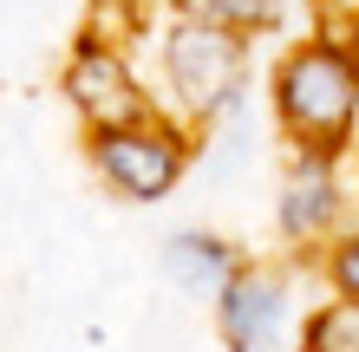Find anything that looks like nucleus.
Wrapping results in <instances>:
<instances>
[{"label":"nucleus","instance_id":"2","mask_svg":"<svg viewBox=\"0 0 359 352\" xmlns=\"http://www.w3.org/2000/svg\"><path fill=\"white\" fill-rule=\"evenodd\" d=\"M157 78H163V111L183 118L189 131L242 118V105H248V33L170 13L157 33Z\"/></svg>","mask_w":359,"mask_h":352},{"label":"nucleus","instance_id":"3","mask_svg":"<svg viewBox=\"0 0 359 352\" xmlns=\"http://www.w3.org/2000/svg\"><path fill=\"white\" fill-rule=\"evenodd\" d=\"M189 124L170 111H144L131 124H111V131H92V170L111 183L124 202H163L189 176Z\"/></svg>","mask_w":359,"mask_h":352},{"label":"nucleus","instance_id":"9","mask_svg":"<svg viewBox=\"0 0 359 352\" xmlns=\"http://www.w3.org/2000/svg\"><path fill=\"white\" fill-rule=\"evenodd\" d=\"M301 352H359V300H327L301 326Z\"/></svg>","mask_w":359,"mask_h":352},{"label":"nucleus","instance_id":"8","mask_svg":"<svg viewBox=\"0 0 359 352\" xmlns=\"http://www.w3.org/2000/svg\"><path fill=\"white\" fill-rule=\"evenodd\" d=\"M170 13L183 20H203V27H229V33H268L274 20H281V7L274 0H170Z\"/></svg>","mask_w":359,"mask_h":352},{"label":"nucleus","instance_id":"10","mask_svg":"<svg viewBox=\"0 0 359 352\" xmlns=\"http://www.w3.org/2000/svg\"><path fill=\"white\" fill-rule=\"evenodd\" d=\"M327 287L340 300H359V222H346L327 248Z\"/></svg>","mask_w":359,"mask_h":352},{"label":"nucleus","instance_id":"5","mask_svg":"<svg viewBox=\"0 0 359 352\" xmlns=\"http://www.w3.org/2000/svg\"><path fill=\"white\" fill-rule=\"evenodd\" d=\"M346 183H340V157H320V150H294V170L274 196V229L294 248H313V241H333L346 229Z\"/></svg>","mask_w":359,"mask_h":352},{"label":"nucleus","instance_id":"7","mask_svg":"<svg viewBox=\"0 0 359 352\" xmlns=\"http://www.w3.org/2000/svg\"><path fill=\"white\" fill-rule=\"evenodd\" d=\"M163 267H170V281H177V287H189V294H222V287L242 274V255H236L222 235L183 229V235L163 241Z\"/></svg>","mask_w":359,"mask_h":352},{"label":"nucleus","instance_id":"4","mask_svg":"<svg viewBox=\"0 0 359 352\" xmlns=\"http://www.w3.org/2000/svg\"><path fill=\"white\" fill-rule=\"evenodd\" d=\"M59 92H66V105L79 111L86 131H111V124H131L144 111H157V98L144 92V78L131 72L124 46L92 33V27L72 39L66 66H59Z\"/></svg>","mask_w":359,"mask_h":352},{"label":"nucleus","instance_id":"1","mask_svg":"<svg viewBox=\"0 0 359 352\" xmlns=\"http://www.w3.org/2000/svg\"><path fill=\"white\" fill-rule=\"evenodd\" d=\"M268 111L294 150L346 157L359 137V46L340 39H294L268 72Z\"/></svg>","mask_w":359,"mask_h":352},{"label":"nucleus","instance_id":"6","mask_svg":"<svg viewBox=\"0 0 359 352\" xmlns=\"http://www.w3.org/2000/svg\"><path fill=\"white\" fill-rule=\"evenodd\" d=\"M281 314H287V281L268 274V267H242L216 294V333L229 352H268Z\"/></svg>","mask_w":359,"mask_h":352}]
</instances>
